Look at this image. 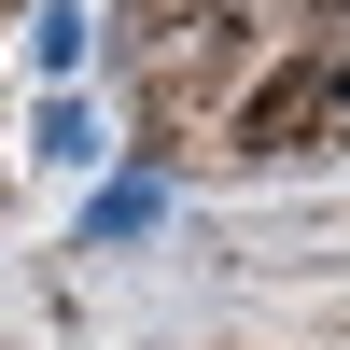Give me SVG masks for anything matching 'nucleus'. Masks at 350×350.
I'll return each instance as SVG.
<instances>
[{
	"mask_svg": "<svg viewBox=\"0 0 350 350\" xmlns=\"http://www.w3.org/2000/svg\"><path fill=\"white\" fill-rule=\"evenodd\" d=\"M308 140H336V56H280L239 98V154H308Z\"/></svg>",
	"mask_w": 350,
	"mask_h": 350,
	"instance_id": "obj_1",
	"label": "nucleus"
}]
</instances>
